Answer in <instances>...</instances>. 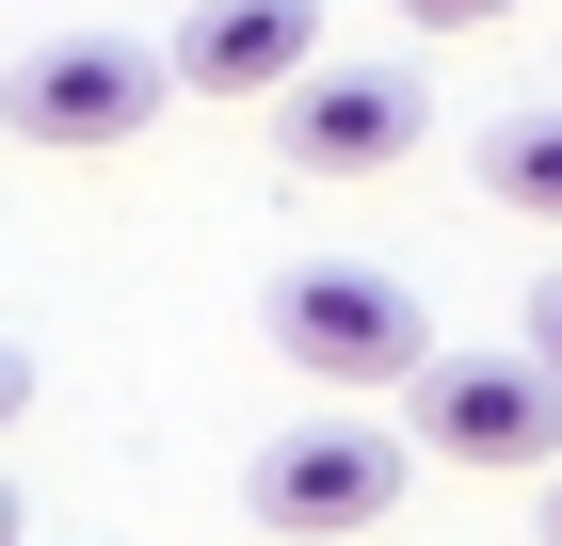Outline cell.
I'll list each match as a JSON object with an SVG mask.
<instances>
[{"label":"cell","instance_id":"cell-12","mask_svg":"<svg viewBox=\"0 0 562 546\" xmlns=\"http://www.w3.org/2000/svg\"><path fill=\"white\" fill-rule=\"evenodd\" d=\"M547 546H562V466H547Z\"/></svg>","mask_w":562,"mask_h":546},{"label":"cell","instance_id":"cell-1","mask_svg":"<svg viewBox=\"0 0 562 546\" xmlns=\"http://www.w3.org/2000/svg\"><path fill=\"white\" fill-rule=\"evenodd\" d=\"M258 322H273V354H290V370H322V386H418V370H434L418 290H402V274H370V257H290Z\"/></svg>","mask_w":562,"mask_h":546},{"label":"cell","instance_id":"cell-2","mask_svg":"<svg viewBox=\"0 0 562 546\" xmlns=\"http://www.w3.org/2000/svg\"><path fill=\"white\" fill-rule=\"evenodd\" d=\"M418 450L434 466H482V482H547L562 466V370L547 354H434L418 370Z\"/></svg>","mask_w":562,"mask_h":546},{"label":"cell","instance_id":"cell-5","mask_svg":"<svg viewBox=\"0 0 562 546\" xmlns=\"http://www.w3.org/2000/svg\"><path fill=\"white\" fill-rule=\"evenodd\" d=\"M273 129H290V177H386L434 129V97H418V65H305L273 97Z\"/></svg>","mask_w":562,"mask_h":546},{"label":"cell","instance_id":"cell-10","mask_svg":"<svg viewBox=\"0 0 562 546\" xmlns=\"http://www.w3.org/2000/svg\"><path fill=\"white\" fill-rule=\"evenodd\" d=\"M33 419V354H16V337H0V434Z\"/></svg>","mask_w":562,"mask_h":546},{"label":"cell","instance_id":"cell-6","mask_svg":"<svg viewBox=\"0 0 562 546\" xmlns=\"http://www.w3.org/2000/svg\"><path fill=\"white\" fill-rule=\"evenodd\" d=\"M322 65V0H193L177 16V97H290Z\"/></svg>","mask_w":562,"mask_h":546},{"label":"cell","instance_id":"cell-8","mask_svg":"<svg viewBox=\"0 0 562 546\" xmlns=\"http://www.w3.org/2000/svg\"><path fill=\"white\" fill-rule=\"evenodd\" d=\"M402 16H418V33H498L515 0H402Z\"/></svg>","mask_w":562,"mask_h":546},{"label":"cell","instance_id":"cell-7","mask_svg":"<svg viewBox=\"0 0 562 546\" xmlns=\"http://www.w3.org/2000/svg\"><path fill=\"white\" fill-rule=\"evenodd\" d=\"M482 193L515 225H562V113H498L482 129Z\"/></svg>","mask_w":562,"mask_h":546},{"label":"cell","instance_id":"cell-3","mask_svg":"<svg viewBox=\"0 0 562 546\" xmlns=\"http://www.w3.org/2000/svg\"><path fill=\"white\" fill-rule=\"evenodd\" d=\"M177 48H130V33H48L0 65V129L16 145H130L145 113H161Z\"/></svg>","mask_w":562,"mask_h":546},{"label":"cell","instance_id":"cell-4","mask_svg":"<svg viewBox=\"0 0 562 546\" xmlns=\"http://www.w3.org/2000/svg\"><path fill=\"white\" fill-rule=\"evenodd\" d=\"M241 499H258V531H305V546L386 531V514H402V434H370V419H305V434H273V450L241 466Z\"/></svg>","mask_w":562,"mask_h":546},{"label":"cell","instance_id":"cell-9","mask_svg":"<svg viewBox=\"0 0 562 546\" xmlns=\"http://www.w3.org/2000/svg\"><path fill=\"white\" fill-rule=\"evenodd\" d=\"M530 354L562 370V274H530Z\"/></svg>","mask_w":562,"mask_h":546},{"label":"cell","instance_id":"cell-11","mask_svg":"<svg viewBox=\"0 0 562 546\" xmlns=\"http://www.w3.org/2000/svg\"><path fill=\"white\" fill-rule=\"evenodd\" d=\"M0 546H33V499H16V482H0Z\"/></svg>","mask_w":562,"mask_h":546}]
</instances>
